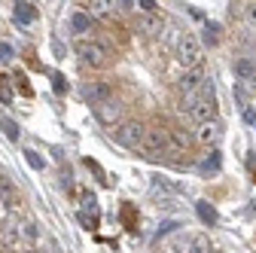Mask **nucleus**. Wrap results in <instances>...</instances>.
I'll return each instance as SVG.
<instances>
[{
  "label": "nucleus",
  "instance_id": "b1692460",
  "mask_svg": "<svg viewBox=\"0 0 256 253\" xmlns=\"http://www.w3.org/2000/svg\"><path fill=\"white\" fill-rule=\"evenodd\" d=\"M70 28L76 30V34H82V30H88V16H86V12H76V16L70 18Z\"/></svg>",
  "mask_w": 256,
  "mask_h": 253
},
{
  "label": "nucleus",
  "instance_id": "4be33fe9",
  "mask_svg": "<svg viewBox=\"0 0 256 253\" xmlns=\"http://www.w3.org/2000/svg\"><path fill=\"white\" fill-rule=\"evenodd\" d=\"M0 128L6 132V138H10V140H18V134H22V132H18V125H16L10 116H4V113H0Z\"/></svg>",
  "mask_w": 256,
  "mask_h": 253
},
{
  "label": "nucleus",
  "instance_id": "39448f33",
  "mask_svg": "<svg viewBox=\"0 0 256 253\" xmlns=\"http://www.w3.org/2000/svg\"><path fill=\"white\" fill-rule=\"evenodd\" d=\"M177 61H180L183 68L202 64V43L192 37V34H183V37L177 40Z\"/></svg>",
  "mask_w": 256,
  "mask_h": 253
},
{
  "label": "nucleus",
  "instance_id": "f257e3e1",
  "mask_svg": "<svg viewBox=\"0 0 256 253\" xmlns=\"http://www.w3.org/2000/svg\"><path fill=\"white\" fill-rule=\"evenodd\" d=\"M183 113L196 122V125L216 119V88H214L210 80H204L196 92L183 94Z\"/></svg>",
  "mask_w": 256,
  "mask_h": 253
},
{
  "label": "nucleus",
  "instance_id": "6ab92c4d",
  "mask_svg": "<svg viewBox=\"0 0 256 253\" xmlns=\"http://www.w3.org/2000/svg\"><path fill=\"white\" fill-rule=\"evenodd\" d=\"M220 162H222V159H220V152L210 150V152H204V159L198 162V171H204V174H208V171H220Z\"/></svg>",
  "mask_w": 256,
  "mask_h": 253
},
{
  "label": "nucleus",
  "instance_id": "a211bd4d",
  "mask_svg": "<svg viewBox=\"0 0 256 253\" xmlns=\"http://www.w3.org/2000/svg\"><path fill=\"white\" fill-rule=\"evenodd\" d=\"M34 18H37V12H34L30 4H16V22L18 24H30Z\"/></svg>",
  "mask_w": 256,
  "mask_h": 253
},
{
  "label": "nucleus",
  "instance_id": "7ed1b4c3",
  "mask_svg": "<svg viewBox=\"0 0 256 253\" xmlns=\"http://www.w3.org/2000/svg\"><path fill=\"white\" fill-rule=\"evenodd\" d=\"M74 52H76V58L82 61V64H92V68H104L107 64V49L101 46V43H94V40H76L74 43Z\"/></svg>",
  "mask_w": 256,
  "mask_h": 253
},
{
  "label": "nucleus",
  "instance_id": "f8f14e48",
  "mask_svg": "<svg viewBox=\"0 0 256 253\" xmlns=\"http://www.w3.org/2000/svg\"><path fill=\"white\" fill-rule=\"evenodd\" d=\"M138 30L146 37H156V34H162V18H158L156 12H140L138 16Z\"/></svg>",
  "mask_w": 256,
  "mask_h": 253
},
{
  "label": "nucleus",
  "instance_id": "c756f323",
  "mask_svg": "<svg viewBox=\"0 0 256 253\" xmlns=\"http://www.w3.org/2000/svg\"><path fill=\"white\" fill-rule=\"evenodd\" d=\"M247 174H250V180L256 183V156H247Z\"/></svg>",
  "mask_w": 256,
  "mask_h": 253
},
{
  "label": "nucleus",
  "instance_id": "aec40b11",
  "mask_svg": "<svg viewBox=\"0 0 256 253\" xmlns=\"http://www.w3.org/2000/svg\"><path fill=\"white\" fill-rule=\"evenodd\" d=\"M122 223H125L128 232H138V210H134V204H125L122 208Z\"/></svg>",
  "mask_w": 256,
  "mask_h": 253
},
{
  "label": "nucleus",
  "instance_id": "bb28decb",
  "mask_svg": "<svg viewBox=\"0 0 256 253\" xmlns=\"http://www.w3.org/2000/svg\"><path fill=\"white\" fill-rule=\"evenodd\" d=\"M86 165H88V168H92V174H94V177H98V180H101V183H110V180H107V174H104V168H101V165H98V162H92V159H86Z\"/></svg>",
  "mask_w": 256,
  "mask_h": 253
},
{
  "label": "nucleus",
  "instance_id": "473e14b6",
  "mask_svg": "<svg viewBox=\"0 0 256 253\" xmlns=\"http://www.w3.org/2000/svg\"><path fill=\"white\" fill-rule=\"evenodd\" d=\"M22 253H37V250H34V247H30V250H22Z\"/></svg>",
  "mask_w": 256,
  "mask_h": 253
},
{
  "label": "nucleus",
  "instance_id": "0eeeda50",
  "mask_svg": "<svg viewBox=\"0 0 256 253\" xmlns=\"http://www.w3.org/2000/svg\"><path fill=\"white\" fill-rule=\"evenodd\" d=\"M140 150L146 156H162V152H168V132L165 128H146Z\"/></svg>",
  "mask_w": 256,
  "mask_h": 253
},
{
  "label": "nucleus",
  "instance_id": "2f4dec72",
  "mask_svg": "<svg viewBox=\"0 0 256 253\" xmlns=\"http://www.w3.org/2000/svg\"><path fill=\"white\" fill-rule=\"evenodd\" d=\"M247 22H250V28H256V4H250V10H247Z\"/></svg>",
  "mask_w": 256,
  "mask_h": 253
},
{
  "label": "nucleus",
  "instance_id": "a878e982",
  "mask_svg": "<svg viewBox=\"0 0 256 253\" xmlns=\"http://www.w3.org/2000/svg\"><path fill=\"white\" fill-rule=\"evenodd\" d=\"M24 156H28V165H30V168H37V171H43V168H46V159H43L40 152H34V150H28Z\"/></svg>",
  "mask_w": 256,
  "mask_h": 253
},
{
  "label": "nucleus",
  "instance_id": "72a5a7b5",
  "mask_svg": "<svg viewBox=\"0 0 256 253\" xmlns=\"http://www.w3.org/2000/svg\"><path fill=\"white\" fill-rule=\"evenodd\" d=\"M210 253H216V250H210Z\"/></svg>",
  "mask_w": 256,
  "mask_h": 253
},
{
  "label": "nucleus",
  "instance_id": "ddd939ff",
  "mask_svg": "<svg viewBox=\"0 0 256 253\" xmlns=\"http://www.w3.org/2000/svg\"><path fill=\"white\" fill-rule=\"evenodd\" d=\"M82 94H86V101H92V104H98V101L110 98V86H107V82H101V80H94V82H86Z\"/></svg>",
  "mask_w": 256,
  "mask_h": 253
},
{
  "label": "nucleus",
  "instance_id": "f03ea898",
  "mask_svg": "<svg viewBox=\"0 0 256 253\" xmlns=\"http://www.w3.org/2000/svg\"><path fill=\"white\" fill-rule=\"evenodd\" d=\"M0 238L10 250H30L37 244V226L34 223H6L0 229Z\"/></svg>",
  "mask_w": 256,
  "mask_h": 253
},
{
  "label": "nucleus",
  "instance_id": "7c9ffc66",
  "mask_svg": "<svg viewBox=\"0 0 256 253\" xmlns=\"http://www.w3.org/2000/svg\"><path fill=\"white\" fill-rule=\"evenodd\" d=\"M140 12H156V0H138Z\"/></svg>",
  "mask_w": 256,
  "mask_h": 253
},
{
  "label": "nucleus",
  "instance_id": "5701e85b",
  "mask_svg": "<svg viewBox=\"0 0 256 253\" xmlns=\"http://www.w3.org/2000/svg\"><path fill=\"white\" fill-rule=\"evenodd\" d=\"M204 43H210V46L220 43V24H216V22H208V24H204Z\"/></svg>",
  "mask_w": 256,
  "mask_h": 253
},
{
  "label": "nucleus",
  "instance_id": "9d476101",
  "mask_svg": "<svg viewBox=\"0 0 256 253\" xmlns=\"http://www.w3.org/2000/svg\"><path fill=\"white\" fill-rule=\"evenodd\" d=\"M196 138H198L204 146H214V144H220V138H222V125H220L216 119H210V122H202Z\"/></svg>",
  "mask_w": 256,
  "mask_h": 253
},
{
  "label": "nucleus",
  "instance_id": "dca6fc26",
  "mask_svg": "<svg viewBox=\"0 0 256 253\" xmlns=\"http://www.w3.org/2000/svg\"><path fill=\"white\" fill-rule=\"evenodd\" d=\"M232 70H235V80H247L256 70V58H238Z\"/></svg>",
  "mask_w": 256,
  "mask_h": 253
},
{
  "label": "nucleus",
  "instance_id": "6e6552de",
  "mask_svg": "<svg viewBox=\"0 0 256 253\" xmlns=\"http://www.w3.org/2000/svg\"><path fill=\"white\" fill-rule=\"evenodd\" d=\"M92 110L98 116V122H104V125H119V119H122V107L113 98H104L98 104H92Z\"/></svg>",
  "mask_w": 256,
  "mask_h": 253
},
{
  "label": "nucleus",
  "instance_id": "20e7f679",
  "mask_svg": "<svg viewBox=\"0 0 256 253\" xmlns=\"http://www.w3.org/2000/svg\"><path fill=\"white\" fill-rule=\"evenodd\" d=\"M144 134H146V128H144L140 122H119V125H116V132H113L116 144L125 146V150H140Z\"/></svg>",
  "mask_w": 256,
  "mask_h": 253
},
{
  "label": "nucleus",
  "instance_id": "2eb2a0df",
  "mask_svg": "<svg viewBox=\"0 0 256 253\" xmlns=\"http://www.w3.org/2000/svg\"><path fill=\"white\" fill-rule=\"evenodd\" d=\"M196 210H198V220L204 226H214L216 223V208L210 202H196Z\"/></svg>",
  "mask_w": 256,
  "mask_h": 253
},
{
  "label": "nucleus",
  "instance_id": "f3484780",
  "mask_svg": "<svg viewBox=\"0 0 256 253\" xmlns=\"http://www.w3.org/2000/svg\"><path fill=\"white\" fill-rule=\"evenodd\" d=\"M210 238L208 235H189V253H210Z\"/></svg>",
  "mask_w": 256,
  "mask_h": 253
},
{
  "label": "nucleus",
  "instance_id": "cd10ccee",
  "mask_svg": "<svg viewBox=\"0 0 256 253\" xmlns=\"http://www.w3.org/2000/svg\"><path fill=\"white\" fill-rule=\"evenodd\" d=\"M6 61H12V46L0 43V64H6Z\"/></svg>",
  "mask_w": 256,
  "mask_h": 253
},
{
  "label": "nucleus",
  "instance_id": "393cba45",
  "mask_svg": "<svg viewBox=\"0 0 256 253\" xmlns=\"http://www.w3.org/2000/svg\"><path fill=\"white\" fill-rule=\"evenodd\" d=\"M0 101L10 104L12 101V86H10V76H0Z\"/></svg>",
  "mask_w": 256,
  "mask_h": 253
},
{
  "label": "nucleus",
  "instance_id": "412c9836",
  "mask_svg": "<svg viewBox=\"0 0 256 253\" xmlns=\"http://www.w3.org/2000/svg\"><path fill=\"white\" fill-rule=\"evenodd\" d=\"M0 202L4 204H16V189H12V183L0 174Z\"/></svg>",
  "mask_w": 256,
  "mask_h": 253
},
{
  "label": "nucleus",
  "instance_id": "1a4fd4ad",
  "mask_svg": "<svg viewBox=\"0 0 256 253\" xmlns=\"http://www.w3.org/2000/svg\"><path fill=\"white\" fill-rule=\"evenodd\" d=\"M208 76H204V64H196V68H186L183 70V76H180V92L183 94H189V92H196L202 82H204Z\"/></svg>",
  "mask_w": 256,
  "mask_h": 253
},
{
  "label": "nucleus",
  "instance_id": "4468645a",
  "mask_svg": "<svg viewBox=\"0 0 256 253\" xmlns=\"http://www.w3.org/2000/svg\"><path fill=\"white\" fill-rule=\"evenodd\" d=\"M158 253H189V235L186 232H177L171 241L162 244V250H158Z\"/></svg>",
  "mask_w": 256,
  "mask_h": 253
},
{
  "label": "nucleus",
  "instance_id": "9b49d317",
  "mask_svg": "<svg viewBox=\"0 0 256 253\" xmlns=\"http://www.w3.org/2000/svg\"><path fill=\"white\" fill-rule=\"evenodd\" d=\"M80 223H82V226H88V229L98 226V202H94V196H92V192H86V198H82V214H80Z\"/></svg>",
  "mask_w": 256,
  "mask_h": 253
},
{
  "label": "nucleus",
  "instance_id": "423d86ee",
  "mask_svg": "<svg viewBox=\"0 0 256 253\" xmlns=\"http://www.w3.org/2000/svg\"><path fill=\"white\" fill-rule=\"evenodd\" d=\"M125 0H88V18H98V22H113L119 16Z\"/></svg>",
  "mask_w": 256,
  "mask_h": 253
},
{
  "label": "nucleus",
  "instance_id": "c85d7f7f",
  "mask_svg": "<svg viewBox=\"0 0 256 253\" xmlns=\"http://www.w3.org/2000/svg\"><path fill=\"white\" fill-rule=\"evenodd\" d=\"M52 86H55V92H68V80L61 74H52Z\"/></svg>",
  "mask_w": 256,
  "mask_h": 253
}]
</instances>
